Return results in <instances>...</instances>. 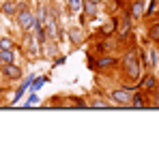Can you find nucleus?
Instances as JSON below:
<instances>
[{
    "label": "nucleus",
    "instance_id": "f257e3e1",
    "mask_svg": "<svg viewBox=\"0 0 159 150\" xmlns=\"http://www.w3.org/2000/svg\"><path fill=\"white\" fill-rule=\"evenodd\" d=\"M123 64H125V71H127V77L129 79H138L140 77V58H138V54L135 51H127L125 54V58H123Z\"/></svg>",
    "mask_w": 159,
    "mask_h": 150
},
{
    "label": "nucleus",
    "instance_id": "f03ea898",
    "mask_svg": "<svg viewBox=\"0 0 159 150\" xmlns=\"http://www.w3.org/2000/svg\"><path fill=\"white\" fill-rule=\"evenodd\" d=\"M15 20H17V26L26 32V30H30L32 28V22H34V15L28 11L26 7H20L17 11H15Z\"/></svg>",
    "mask_w": 159,
    "mask_h": 150
},
{
    "label": "nucleus",
    "instance_id": "7ed1b4c3",
    "mask_svg": "<svg viewBox=\"0 0 159 150\" xmlns=\"http://www.w3.org/2000/svg\"><path fill=\"white\" fill-rule=\"evenodd\" d=\"M0 71L7 79H20L22 77V69L15 64V62H7V64H0Z\"/></svg>",
    "mask_w": 159,
    "mask_h": 150
},
{
    "label": "nucleus",
    "instance_id": "20e7f679",
    "mask_svg": "<svg viewBox=\"0 0 159 150\" xmlns=\"http://www.w3.org/2000/svg\"><path fill=\"white\" fill-rule=\"evenodd\" d=\"M112 101L116 105H131V90L129 88H120L112 92Z\"/></svg>",
    "mask_w": 159,
    "mask_h": 150
},
{
    "label": "nucleus",
    "instance_id": "39448f33",
    "mask_svg": "<svg viewBox=\"0 0 159 150\" xmlns=\"http://www.w3.org/2000/svg\"><path fill=\"white\" fill-rule=\"evenodd\" d=\"M43 28H45V32H48L50 39H58V24H56V15H54V13H50V15L45 17Z\"/></svg>",
    "mask_w": 159,
    "mask_h": 150
},
{
    "label": "nucleus",
    "instance_id": "423d86ee",
    "mask_svg": "<svg viewBox=\"0 0 159 150\" xmlns=\"http://www.w3.org/2000/svg\"><path fill=\"white\" fill-rule=\"evenodd\" d=\"M116 32H118V39H127V37H129V32H131V15H129V13L123 15V20H120V28H118Z\"/></svg>",
    "mask_w": 159,
    "mask_h": 150
},
{
    "label": "nucleus",
    "instance_id": "0eeeda50",
    "mask_svg": "<svg viewBox=\"0 0 159 150\" xmlns=\"http://www.w3.org/2000/svg\"><path fill=\"white\" fill-rule=\"evenodd\" d=\"M129 15H131L133 20H140V17H144V0H135L131 4V11H129Z\"/></svg>",
    "mask_w": 159,
    "mask_h": 150
},
{
    "label": "nucleus",
    "instance_id": "6e6552de",
    "mask_svg": "<svg viewBox=\"0 0 159 150\" xmlns=\"http://www.w3.org/2000/svg\"><path fill=\"white\" fill-rule=\"evenodd\" d=\"M82 9H84V15L86 17H95L97 15V2H93V0H84Z\"/></svg>",
    "mask_w": 159,
    "mask_h": 150
},
{
    "label": "nucleus",
    "instance_id": "1a4fd4ad",
    "mask_svg": "<svg viewBox=\"0 0 159 150\" xmlns=\"http://www.w3.org/2000/svg\"><path fill=\"white\" fill-rule=\"evenodd\" d=\"M114 64H116V60L112 56H106V58H101V60L95 62V69H107V67H114Z\"/></svg>",
    "mask_w": 159,
    "mask_h": 150
},
{
    "label": "nucleus",
    "instance_id": "9d476101",
    "mask_svg": "<svg viewBox=\"0 0 159 150\" xmlns=\"http://www.w3.org/2000/svg\"><path fill=\"white\" fill-rule=\"evenodd\" d=\"M138 86H142V88H146V90H153V88L157 86V79H155L153 75H146V77H144V79L138 84Z\"/></svg>",
    "mask_w": 159,
    "mask_h": 150
},
{
    "label": "nucleus",
    "instance_id": "9b49d317",
    "mask_svg": "<svg viewBox=\"0 0 159 150\" xmlns=\"http://www.w3.org/2000/svg\"><path fill=\"white\" fill-rule=\"evenodd\" d=\"M13 62V50H0V64Z\"/></svg>",
    "mask_w": 159,
    "mask_h": 150
},
{
    "label": "nucleus",
    "instance_id": "f8f14e48",
    "mask_svg": "<svg viewBox=\"0 0 159 150\" xmlns=\"http://www.w3.org/2000/svg\"><path fill=\"white\" fill-rule=\"evenodd\" d=\"M67 4H69V13L71 15H75L80 9H82V0H67Z\"/></svg>",
    "mask_w": 159,
    "mask_h": 150
},
{
    "label": "nucleus",
    "instance_id": "ddd939ff",
    "mask_svg": "<svg viewBox=\"0 0 159 150\" xmlns=\"http://www.w3.org/2000/svg\"><path fill=\"white\" fill-rule=\"evenodd\" d=\"M69 39H71L73 43H82V30H80V28H71V30H69Z\"/></svg>",
    "mask_w": 159,
    "mask_h": 150
},
{
    "label": "nucleus",
    "instance_id": "4468645a",
    "mask_svg": "<svg viewBox=\"0 0 159 150\" xmlns=\"http://www.w3.org/2000/svg\"><path fill=\"white\" fill-rule=\"evenodd\" d=\"M114 30H116V20H112L110 24H106V26H103V28H101V32H103L106 37H110V34H112Z\"/></svg>",
    "mask_w": 159,
    "mask_h": 150
},
{
    "label": "nucleus",
    "instance_id": "2eb2a0df",
    "mask_svg": "<svg viewBox=\"0 0 159 150\" xmlns=\"http://www.w3.org/2000/svg\"><path fill=\"white\" fill-rule=\"evenodd\" d=\"M148 37H151V41H155V43H159V24L151 26V30H148Z\"/></svg>",
    "mask_w": 159,
    "mask_h": 150
},
{
    "label": "nucleus",
    "instance_id": "dca6fc26",
    "mask_svg": "<svg viewBox=\"0 0 159 150\" xmlns=\"http://www.w3.org/2000/svg\"><path fill=\"white\" fill-rule=\"evenodd\" d=\"M2 9H4V13H7V15H15V11H17V9H15V4H13V0H7Z\"/></svg>",
    "mask_w": 159,
    "mask_h": 150
},
{
    "label": "nucleus",
    "instance_id": "f3484780",
    "mask_svg": "<svg viewBox=\"0 0 159 150\" xmlns=\"http://www.w3.org/2000/svg\"><path fill=\"white\" fill-rule=\"evenodd\" d=\"M144 67H155V51L146 50V64Z\"/></svg>",
    "mask_w": 159,
    "mask_h": 150
},
{
    "label": "nucleus",
    "instance_id": "a211bd4d",
    "mask_svg": "<svg viewBox=\"0 0 159 150\" xmlns=\"http://www.w3.org/2000/svg\"><path fill=\"white\" fill-rule=\"evenodd\" d=\"M0 50H13V41L11 39H0Z\"/></svg>",
    "mask_w": 159,
    "mask_h": 150
},
{
    "label": "nucleus",
    "instance_id": "6ab92c4d",
    "mask_svg": "<svg viewBox=\"0 0 159 150\" xmlns=\"http://www.w3.org/2000/svg\"><path fill=\"white\" fill-rule=\"evenodd\" d=\"M131 105L133 107H144V99L140 95H135V97H131Z\"/></svg>",
    "mask_w": 159,
    "mask_h": 150
},
{
    "label": "nucleus",
    "instance_id": "aec40b11",
    "mask_svg": "<svg viewBox=\"0 0 159 150\" xmlns=\"http://www.w3.org/2000/svg\"><path fill=\"white\" fill-rule=\"evenodd\" d=\"M90 105H93V107H103V109L110 107V103H106V101H101V99H93V101H90Z\"/></svg>",
    "mask_w": 159,
    "mask_h": 150
},
{
    "label": "nucleus",
    "instance_id": "412c9836",
    "mask_svg": "<svg viewBox=\"0 0 159 150\" xmlns=\"http://www.w3.org/2000/svg\"><path fill=\"white\" fill-rule=\"evenodd\" d=\"M32 82H34V84H32V88L37 90V88H39V86H41L43 82H45V77H37V79H32Z\"/></svg>",
    "mask_w": 159,
    "mask_h": 150
},
{
    "label": "nucleus",
    "instance_id": "4be33fe9",
    "mask_svg": "<svg viewBox=\"0 0 159 150\" xmlns=\"http://www.w3.org/2000/svg\"><path fill=\"white\" fill-rule=\"evenodd\" d=\"M157 2H159V0H153V4L148 7V11H146V15H153V13H155V9H157Z\"/></svg>",
    "mask_w": 159,
    "mask_h": 150
},
{
    "label": "nucleus",
    "instance_id": "5701e85b",
    "mask_svg": "<svg viewBox=\"0 0 159 150\" xmlns=\"http://www.w3.org/2000/svg\"><path fill=\"white\" fill-rule=\"evenodd\" d=\"M93 2H97V4H99V2H101V0H93Z\"/></svg>",
    "mask_w": 159,
    "mask_h": 150
}]
</instances>
